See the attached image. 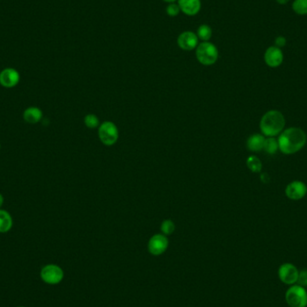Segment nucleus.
<instances>
[{"instance_id": "1", "label": "nucleus", "mask_w": 307, "mask_h": 307, "mask_svg": "<svg viewBox=\"0 0 307 307\" xmlns=\"http://www.w3.org/2000/svg\"><path fill=\"white\" fill-rule=\"evenodd\" d=\"M306 141V134L303 129L291 127L284 129L279 134V149L285 155H293L300 151L305 146Z\"/></svg>"}, {"instance_id": "2", "label": "nucleus", "mask_w": 307, "mask_h": 307, "mask_svg": "<svg viewBox=\"0 0 307 307\" xmlns=\"http://www.w3.org/2000/svg\"><path fill=\"white\" fill-rule=\"evenodd\" d=\"M286 119L283 114L277 110L266 112L259 122V128L264 136L276 137L283 131Z\"/></svg>"}, {"instance_id": "3", "label": "nucleus", "mask_w": 307, "mask_h": 307, "mask_svg": "<svg viewBox=\"0 0 307 307\" xmlns=\"http://www.w3.org/2000/svg\"><path fill=\"white\" fill-rule=\"evenodd\" d=\"M196 58L200 64L211 66L218 60V50L209 41H203L196 48Z\"/></svg>"}, {"instance_id": "4", "label": "nucleus", "mask_w": 307, "mask_h": 307, "mask_svg": "<svg viewBox=\"0 0 307 307\" xmlns=\"http://www.w3.org/2000/svg\"><path fill=\"white\" fill-rule=\"evenodd\" d=\"M286 301L290 307H306V289L300 285H292L286 292Z\"/></svg>"}, {"instance_id": "5", "label": "nucleus", "mask_w": 307, "mask_h": 307, "mask_svg": "<svg viewBox=\"0 0 307 307\" xmlns=\"http://www.w3.org/2000/svg\"><path fill=\"white\" fill-rule=\"evenodd\" d=\"M98 136L105 146H112L119 140V129L112 121H105L99 126Z\"/></svg>"}, {"instance_id": "6", "label": "nucleus", "mask_w": 307, "mask_h": 307, "mask_svg": "<svg viewBox=\"0 0 307 307\" xmlns=\"http://www.w3.org/2000/svg\"><path fill=\"white\" fill-rule=\"evenodd\" d=\"M40 278L45 283L56 285L62 281L64 278V272L58 265L49 264L44 266L40 271Z\"/></svg>"}, {"instance_id": "7", "label": "nucleus", "mask_w": 307, "mask_h": 307, "mask_svg": "<svg viewBox=\"0 0 307 307\" xmlns=\"http://www.w3.org/2000/svg\"><path fill=\"white\" fill-rule=\"evenodd\" d=\"M299 271L294 264H284L279 267V279L286 285H295L297 282Z\"/></svg>"}, {"instance_id": "8", "label": "nucleus", "mask_w": 307, "mask_h": 307, "mask_svg": "<svg viewBox=\"0 0 307 307\" xmlns=\"http://www.w3.org/2000/svg\"><path fill=\"white\" fill-rule=\"evenodd\" d=\"M285 193L290 200H301L307 194L306 184L301 181H293L287 185Z\"/></svg>"}, {"instance_id": "9", "label": "nucleus", "mask_w": 307, "mask_h": 307, "mask_svg": "<svg viewBox=\"0 0 307 307\" xmlns=\"http://www.w3.org/2000/svg\"><path fill=\"white\" fill-rule=\"evenodd\" d=\"M284 54L281 49L271 46L264 53V61L270 68H278L283 63Z\"/></svg>"}, {"instance_id": "10", "label": "nucleus", "mask_w": 307, "mask_h": 307, "mask_svg": "<svg viewBox=\"0 0 307 307\" xmlns=\"http://www.w3.org/2000/svg\"><path fill=\"white\" fill-rule=\"evenodd\" d=\"M20 81V74L16 69L7 68L0 72V84L6 88L15 87Z\"/></svg>"}, {"instance_id": "11", "label": "nucleus", "mask_w": 307, "mask_h": 307, "mask_svg": "<svg viewBox=\"0 0 307 307\" xmlns=\"http://www.w3.org/2000/svg\"><path fill=\"white\" fill-rule=\"evenodd\" d=\"M178 46L184 51H192L198 47L199 38L193 32H182L177 39Z\"/></svg>"}, {"instance_id": "12", "label": "nucleus", "mask_w": 307, "mask_h": 307, "mask_svg": "<svg viewBox=\"0 0 307 307\" xmlns=\"http://www.w3.org/2000/svg\"><path fill=\"white\" fill-rule=\"evenodd\" d=\"M168 239L164 235H155L152 236L148 243V250L153 255H160L166 251Z\"/></svg>"}, {"instance_id": "13", "label": "nucleus", "mask_w": 307, "mask_h": 307, "mask_svg": "<svg viewBox=\"0 0 307 307\" xmlns=\"http://www.w3.org/2000/svg\"><path fill=\"white\" fill-rule=\"evenodd\" d=\"M178 6L184 15L194 16L200 12L201 2L200 0H178Z\"/></svg>"}, {"instance_id": "14", "label": "nucleus", "mask_w": 307, "mask_h": 307, "mask_svg": "<svg viewBox=\"0 0 307 307\" xmlns=\"http://www.w3.org/2000/svg\"><path fill=\"white\" fill-rule=\"evenodd\" d=\"M24 120L29 124L38 123L42 119L43 113L40 108L29 107L24 112Z\"/></svg>"}, {"instance_id": "15", "label": "nucleus", "mask_w": 307, "mask_h": 307, "mask_svg": "<svg viewBox=\"0 0 307 307\" xmlns=\"http://www.w3.org/2000/svg\"><path fill=\"white\" fill-rule=\"evenodd\" d=\"M265 138L262 134H253L247 140V148L251 152H259L264 149Z\"/></svg>"}, {"instance_id": "16", "label": "nucleus", "mask_w": 307, "mask_h": 307, "mask_svg": "<svg viewBox=\"0 0 307 307\" xmlns=\"http://www.w3.org/2000/svg\"><path fill=\"white\" fill-rule=\"evenodd\" d=\"M13 227V218L7 210L0 209V233L4 234L11 230Z\"/></svg>"}, {"instance_id": "17", "label": "nucleus", "mask_w": 307, "mask_h": 307, "mask_svg": "<svg viewBox=\"0 0 307 307\" xmlns=\"http://www.w3.org/2000/svg\"><path fill=\"white\" fill-rule=\"evenodd\" d=\"M264 149L270 155H274L279 150V142L274 137H270L265 139Z\"/></svg>"}, {"instance_id": "18", "label": "nucleus", "mask_w": 307, "mask_h": 307, "mask_svg": "<svg viewBox=\"0 0 307 307\" xmlns=\"http://www.w3.org/2000/svg\"><path fill=\"white\" fill-rule=\"evenodd\" d=\"M197 36L202 41H208L212 37L211 27L207 24H201L197 31Z\"/></svg>"}, {"instance_id": "19", "label": "nucleus", "mask_w": 307, "mask_h": 307, "mask_svg": "<svg viewBox=\"0 0 307 307\" xmlns=\"http://www.w3.org/2000/svg\"><path fill=\"white\" fill-rule=\"evenodd\" d=\"M292 9L298 16H306L307 0H294Z\"/></svg>"}, {"instance_id": "20", "label": "nucleus", "mask_w": 307, "mask_h": 307, "mask_svg": "<svg viewBox=\"0 0 307 307\" xmlns=\"http://www.w3.org/2000/svg\"><path fill=\"white\" fill-rule=\"evenodd\" d=\"M246 164H247L248 168L253 172H259L262 169L261 161L259 160V157H257L256 156H249Z\"/></svg>"}, {"instance_id": "21", "label": "nucleus", "mask_w": 307, "mask_h": 307, "mask_svg": "<svg viewBox=\"0 0 307 307\" xmlns=\"http://www.w3.org/2000/svg\"><path fill=\"white\" fill-rule=\"evenodd\" d=\"M84 121L85 126L89 128H98L100 126L99 119L95 114H87V115L84 117Z\"/></svg>"}, {"instance_id": "22", "label": "nucleus", "mask_w": 307, "mask_h": 307, "mask_svg": "<svg viewBox=\"0 0 307 307\" xmlns=\"http://www.w3.org/2000/svg\"><path fill=\"white\" fill-rule=\"evenodd\" d=\"M161 230L164 233V236H169L176 230V225L171 220H164L161 225Z\"/></svg>"}, {"instance_id": "23", "label": "nucleus", "mask_w": 307, "mask_h": 307, "mask_svg": "<svg viewBox=\"0 0 307 307\" xmlns=\"http://www.w3.org/2000/svg\"><path fill=\"white\" fill-rule=\"evenodd\" d=\"M165 11H166V14H167L168 16H171V17H176V16L179 15L180 12H181V9H180L178 4L172 3V4L168 5Z\"/></svg>"}, {"instance_id": "24", "label": "nucleus", "mask_w": 307, "mask_h": 307, "mask_svg": "<svg viewBox=\"0 0 307 307\" xmlns=\"http://www.w3.org/2000/svg\"><path fill=\"white\" fill-rule=\"evenodd\" d=\"M297 285H300L301 287H307V270H303L299 272L298 279H297Z\"/></svg>"}, {"instance_id": "25", "label": "nucleus", "mask_w": 307, "mask_h": 307, "mask_svg": "<svg viewBox=\"0 0 307 307\" xmlns=\"http://www.w3.org/2000/svg\"><path fill=\"white\" fill-rule=\"evenodd\" d=\"M287 44V39L284 36H278L275 39V46L278 48H283Z\"/></svg>"}, {"instance_id": "26", "label": "nucleus", "mask_w": 307, "mask_h": 307, "mask_svg": "<svg viewBox=\"0 0 307 307\" xmlns=\"http://www.w3.org/2000/svg\"><path fill=\"white\" fill-rule=\"evenodd\" d=\"M277 3L279 5H286L290 1V0H276Z\"/></svg>"}, {"instance_id": "27", "label": "nucleus", "mask_w": 307, "mask_h": 307, "mask_svg": "<svg viewBox=\"0 0 307 307\" xmlns=\"http://www.w3.org/2000/svg\"><path fill=\"white\" fill-rule=\"evenodd\" d=\"M3 204H4V197L0 193V207L3 206Z\"/></svg>"}, {"instance_id": "28", "label": "nucleus", "mask_w": 307, "mask_h": 307, "mask_svg": "<svg viewBox=\"0 0 307 307\" xmlns=\"http://www.w3.org/2000/svg\"><path fill=\"white\" fill-rule=\"evenodd\" d=\"M163 1L165 3H168V4H172V3H176L177 0H163Z\"/></svg>"}, {"instance_id": "29", "label": "nucleus", "mask_w": 307, "mask_h": 307, "mask_svg": "<svg viewBox=\"0 0 307 307\" xmlns=\"http://www.w3.org/2000/svg\"><path fill=\"white\" fill-rule=\"evenodd\" d=\"M0 148H1V145H0Z\"/></svg>"}, {"instance_id": "30", "label": "nucleus", "mask_w": 307, "mask_h": 307, "mask_svg": "<svg viewBox=\"0 0 307 307\" xmlns=\"http://www.w3.org/2000/svg\"><path fill=\"white\" fill-rule=\"evenodd\" d=\"M19 307H24V306H19Z\"/></svg>"}]
</instances>
